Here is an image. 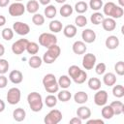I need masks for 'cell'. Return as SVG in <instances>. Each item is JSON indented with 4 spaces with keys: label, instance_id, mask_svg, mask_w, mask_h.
<instances>
[{
    "label": "cell",
    "instance_id": "obj_17",
    "mask_svg": "<svg viewBox=\"0 0 124 124\" xmlns=\"http://www.w3.org/2000/svg\"><path fill=\"white\" fill-rule=\"evenodd\" d=\"M101 24H102L104 30L108 31V32L113 31L116 28V21L114 18H111V17H105Z\"/></svg>",
    "mask_w": 124,
    "mask_h": 124
},
{
    "label": "cell",
    "instance_id": "obj_7",
    "mask_svg": "<svg viewBox=\"0 0 124 124\" xmlns=\"http://www.w3.org/2000/svg\"><path fill=\"white\" fill-rule=\"evenodd\" d=\"M7 101L10 105H16L19 103L20 98H21V92L19 90V88L17 87H12L8 90L7 93Z\"/></svg>",
    "mask_w": 124,
    "mask_h": 124
},
{
    "label": "cell",
    "instance_id": "obj_30",
    "mask_svg": "<svg viewBox=\"0 0 124 124\" xmlns=\"http://www.w3.org/2000/svg\"><path fill=\"white\" fill-rule=\"evenodd\" d=\"M104 18H105L104 14H102V13H100V12H95V13H93V14L91 15V16H90V21H91V23L94 24V25H99V24L102 23V21H103Z\"/></svg>",
    "mask_w": 124,
    "mask_h": 124
},
{
    "label": "cell",
    "instance_id": "obj_14",
    "mask_svg": "<svg viewBox=\"0 0 124 124\" xmlns=\"http://www.w3.org/2000/svg\"><path fill=\"white\" fill-rule=\"evenodd\" d=\"M119 44H120L119 39L115 35L108 36L106 39V42H105V45H106L107 48H108V49H116L119 46Z\"/></svg>",
    "mask_w": 124,
    "mask_h": 124
},
{
    "label": "cell",
    "instance_id": "obj_45",
    "mask_svg": "<svg viewBox=\"0 0 124 124\" xmlns=\"http://www.w3.org/2000/svg\"><path fill=\"white\" fill-rule=\"evenodd\" d=\"M94 67H95V72H96L97 75H100L101 76V75H104L106 73L107 66H106V64L104 62H100L97 65H95Z\"/></svg>",
    "mask_w": 124,
    "mask_h": 124
},
{
    "label": "cell",
    "instance_id": "obj_52",
    "mask_svg": "<svg viewBox=\"0 0 124 124\" xmlns=\"http://www.w3.org/2000/svg\"><path fill=\"white\" fill-rule=\"evenodd\" d=\"M5 23H6V17H5L4 16L0 15V27H1V26H4Z\"/></svg>",
    "mask_w": 124,
    "mask_h": 124
},
{
    "label": "cell",
    "instance_id": "obj_13",
    "mask_svg": "<svg viewBox=\"0 0 124 124\" xmlns=\"http://www.w3.org/2000/svg\"><path fill=\"white\" fill-rule=\"evenodd\" d=\"M81 39L86 44L94 43L95 40H96V33H95V31H93L90 28L84 29L82 31V33H81Z\"/></svg>",
    "mask_w": 124,
    "mask_h": 124
},
{
    "label": "cell",
    "instance_id": "obj_15",
    "mask_svg": "<svg viewBox=\"0 0 124 124\" xmlns=\"http://www.w3.org/2000/svg\"><path fill=\"white\" fill-rule=\"evenodd\" d=\"M72 49H73L74 53H76L78 55H81V54H84L86 52L87 47H86V45L83 41H76L73 44Z\"/></svg>",
    "mask_w": 124,
    "mask_h": 124
},
{
    "label": "cell",
    "instance_id": "obj_36",
    "mask_svg": "<svg viewBox=\"0 0 124 124\" xmlns=\"http://www.w3.org/2000/svg\"><path fill=\"white\" fill-rule=\"evenodd\" d=\"M80 72H81V69H80L78 66H77V65H72V66H70L69 69H68V75H69V77H70L72 79L76 78L79 75Z\"/></svg>",
    "mask_w": 124,
    "mask_h": 124
},
{
    "label": "cell",
    "instance_id": "obj_25",
    "mask_svg": "<svg viewBox=\"0 0 124 124\" xmlns=\"http://www.w3.org/2000/svg\"><path fill=\"white\" fill-rule=\"evenodd\" d=\"M42 63H43V59L40 57V56H38V55H32L30 58H29V60H28V64H29V66L31 67V68H33V69H37V68H40L41 66H42Z\"/></svg>",
    "mask_w": 124,
    "mask_h": 124
},
{
    "label": "cell",
    "instance_id": "obj_10",
    "mask_svg": "<svg viewBox=\"0 0 124 124\" xmlns=\"http://www.w3.org/2000/svg\"><path fill=\"white\" fill-rule=\"evenodd\" d=\"M13 30L20 36H25L30 32V26L25 22L16 21L13 24Z\"/></svg>",
    "mask_w": 124,
    "mask_h": 124
},
{
    "label": "cell",
    "instance_id": "obj_8",
    "mask_svg": "<svg viewBox=\"0 0 124 124\" xmlns=\"http://www.w3.org/2000/svg\"><path fill=\"white\" fill-rule=\"evenodd\" d=\"M25 6L21 2H14L8 8V12L12 16H20L25 13Z\"/></svg>",
    "mask_w": 124,
    "mask_h": 124
},
{
    "label": "cell",
    "instance_id": "obj_32",
    "mask_svg": "<svg viewBox=\"0 0 124 124\" xmlns=\"http://www.w3.org/2000/svg\"><path fill=\"white\" fill-rule=\"evenodd\" d=\"M88 87L91 89V90H94V91H97L99 89H101V80L98 78H91L88 79Z\"/></svg>",
    "mask_w": 124,
    "mask_h": 124
},
{
    "label": "cell",
    "instance_id": "obj_19",
    "mask_svg": "<svg viewBox=\"0 0 124 124\" xmlns=\"http://www.w3.org/2000/svg\"><path fill=\"white\" fill-rule=\"evenodd\" d=\"M103 82L105 83V85H107L108 87L113 86L116 83V76L110 72L106 73V74H104V77H103Z\"/></svg>",
    "mask_w": 124,
    "mask_h": 124
},
{
    "label": "cell",
    "instance_id": "obj_12",
    "mask_svg": "<svg viewBox=\"0 0 124 124\" xmlns=\"http://www.w3.org/2000/svg\"><path fill=\"white\" fill-rule=\"evenodd\" d=\"M97 58L93 53H85L82 58V67L85 70H92L96 65Z\"/></svg>",
    "mask_w": 124,
    "mask_h": 124
},
{
    "label": "cell",
    "instance_id": "obj_33",
    "mask_svg": "<svg viewBox=\"0 0 124 124\" xmlns=\"http://www.w3.org/2000/svg\"><path fill=\"white\" fill-rule=\"evenodd\" d=\"M87 10H88V4L84 1H78L75 5V11L79 15L86 13Z\"/></svg>",
    "mask_w": 124,
    "mask_h": 124
},
{
    "label": "cell",
    "instance_id": "obj_53",
    "mask_svg": "<svg viewBox=\"0 0 124 124\" xmlns=\"http://www.w3.org/2000/svg\"><path fill=\"white\" fill-rule=\"evenodd\" d=\"M4 53H5V46L2 44H0V57L3 56Z\"/></svg>",
    "mask_w": 124,
    "mask_h": 124
},
{
    "label": "cell",
    "instance_id": "obj_57",
    "mask_svg": "<svg viewBox=\"0 0 124 124\" xmlns=\"http://www.w3.org/2000/svg\"><path fill=\"white\" fill-rule=\"evenodd\" d=\"M15 1H16V2H21L22 0H15Z\"/></svg>",
    "mask_w": 124,
    "mask_h": 124
},
{
    "label": "cell",
    "instance_id": "obj_2",
    "mask_svg": "<svg viewBox=\"0 0 124 124\" xmlns=\"http://www.w3.org/2000/svg\"><path fill=\"white\" fill-rule=\"evenodd\" d=\"M27 103L29 105V108H31L32 111L34 112H39L42 110L44 103H43V98L42 95L38 92H31L27 96Z\"/></svg>",
    "mask_w": 124,
    "mask_h": 124
},
{
    "label": "cell",
    "instance_id": "obj_18",
    "mask_svg": "<svg viewBox=\"0 0 124 124\" xmlns=\"http://www.w3.org/2000/svg\"><path fill=\"white\" fill-rule=\"evenodd\" d=\"M9 79L14 84H18V83H21L22 82V80H23V75L18 70H13L9 74Z\"/></svg>",
    "mask_w": 124,
    "mask_h": 124
},
{
    "label": "cell",
    "instance_id": "obj_55",
    "mask_svg": "<svg viewBox=\"0 0 124 124\" xmlns=\"http://www.w3.org/2000/svg\"><path fill=\"white\" fill-rule=\"evenodd\" d=\"M118 6H120V7H124V0H118Z\"/></svg>",
    "mask_w": 124,
    "mask_h": 124
},
{
    "label": "cell",
    "instance_id": "obj_21",
    "mask_svg": "<svg viewBox=\"0 0 124 124\" xmlns=\"http://www.w3.org/2000/svg\"><path fill=\"white\" fill-rule=\"evenodd\" d=\"M74 100L77 104L83 105L88 101V94L84 91H78L74 95Z\"/></svg>",
    "mask_w": 124,
    "mask_h": 124
},
{
    "label": "cell",
    "instance_id": "obj_51",
    "mask_svg": "<svg viewBox=\"0 0 124 124\" xmlns=\"http://www.w3.org/2000/svg\"><path fill=\"white\" fill-rule=\"evenodd\" d=\"M5 108H6V104H5V102H4L2 99H0V112H3L4 109H5Z\"/></svg>",
    "mask_w": 124,
    "mask_h": 124
},
{
    "label": "cell",
    "instance_id": "obj_43",
    "mask_svg": "<svg viewBox=\"0 0 124 124\" xmlns=\"http://www.w3.org/2000/svg\"><path fill=\"white\" fill-rule=\"evenodd\" d=\"M9 67V62L4 58H0V75H5L8 72Z\"/></svg>",
    "mask_w": 124,
    "mask_h": 124
},
{
    "label": "cell",
    "instance_id": "obj_20",
    "mask_svg": "<svg viewBox=\"0 0 124 124\" xmlns=\"http://www.w3.org/2000/svg\"><path fill=\"white\" fill-rule=\"evenodd\" d=\"M113 110L114 115H120L124 112V105L121 101H113L109 105Z\"/></svg>",
    "mask_w": 124,
    "mask_h": 124
},
{
    "label": "cell",
    "instance_id": "obj_26",
    "mask_svg": "<svg viewBox=\"0 0 124 124\" xmlns=\"http://www.w3.org/2000/svg\"><path fill=\"white\" fill-rule=\"evenodd\" d=\"M44 14H45V16L46 18H49V19H52L54 18V16H56L57 14V10L55 8V6L53 5H46V7L45 8L44 10Z\"/></svg>",
    "mask_w": 124,
    "mask_h": 124
},
{
    "label": "cell",
    "instance_id": "obj_27",
    "mask_svg": "<svg viewBox=\"0 0 124 124\" xmlns=\"http://www.w3.org/2000/svg\"><path fill=\"white\" fill-rule=\"evenodd\" d=\"M48 28L49 30L54 34V33H59L60 31H62L63 29V25L61 23V21L57 20V19H54V20H51L48 24Z\"/></svg>",
    "mask_w": 124,
    "mask_h": 124
},
{
    "label": "cell",
    "instance_id": "obj_31",
    "mask_svg": "<svg viewBox=\"0 0 124 124\" xmlns=\"http://www.w3.org/2000/svg\"><path fill=\"white\" fill-rule=\"evenodd\" d=\"M101 114H102L104 119H111L112 116H114L113 110H112V108L109 105L108 106H107V105L103 106V108L101 110Z\"/></svg>",
    "mask_w": 124,
    "mask_h": 124
},
{
    "label": "cell",
    "instance_id": "obj_44",
    "mask_svg": "<svg viewBox=\"0 0 124 124\" xmlns=\"http://www.w3.org/2000/svg\"><path fill=\"white\" fill-rule=\"evenodd\" d=\"M86 79H87V74H86L85 71L81 70V72L79 73V75H78L76 78H74L73 80H74L76 83H78V84H81V83L85 82Z\"/></svg>",
    "mask_w": 124,
    "mask_h": 124
},
{
    "label": "cell",
    "instance_id": "obj_48",
    "mask_svg": "<svg viewBox=\"0 0 124 124\" xmlns=\"http://www.w3.org/2000/svg\"><path fill=\"white\" fill-rule=\"evenodd\" d=\"M87 124H105L104 120L102 119H87Z\"/></svg>",
    "mask_w": 124,
    "mask_h": 124
},
{
    "label": "cell",
    "instance_id": "obj_16",
    "mask_svg": "<svg viewBox=\"0 0 124 124\" xmlns=\"http://www.w3.org/2000/svg\"><path fill=\"white\" fill-rule=\"evenodd\" d=\"M77 116L81 120H87L91 117V110L86 106H80L77 109Z\"/></svg>",
    "mask_w": 124,
    "mask_h": 124
},
{
    "label": "cell",
    "instance_id": "obj_50",
    "mask_svg": "<svg viewBox=\"0 0 124 124\" xmlns=\"http://www.w3.org/2000/svg\"><path fill=\"white\" fill-rule=\"evenodd\" d=\"M10 3V0H0V7L4 8V7H7Z\"/></svg>",
    "mask_w": 124,
    "mask_h": 124
},
{
    "label": "cell",
    "instance_id": "obj_4",
    "mask_svg": "<svg viewBox=\"0 0 124 124\" xmlns=\"http://www.w3.org/2000/svg\"><path fill=\"white\" fill-rule=\"evenodd\" d=\"M43 85L47 93H56L59 90V85L57 82V79L53 74H46L43 78Z\"/></svg>",
    "mask_w": 124,
    "mask_h": 124
},
{
    "label": "cell",
    "instance_id": "obj_34",
    "mask_svg": "<svg viewBox=\"0 0 124 124\" xmlns=\"http://www.w3.org/2000/svg\"><path fill=\"white\" fill-rule=\"evenodd\" d=\"M71 98H72V94L67 89H63V90L59 91L57 94V99L61 102H68Z\"/></svg>",
    "mask_w": 124,
    "mask_h": 124
},
{
    "label": "cell",
    "instance_id": "obj_38",
    "mask_svg": "<svg viewBox=\"0 0 124 124\" xmlns=\"http://www.w3.org/2000/svg\"><path fill=\"white\" fill-rule=\"evenodd\" d=\"M26 51L32 55L37 54L39 52V45L35 42H29L27 46H26Z\"/></svg>",
    "mask_w": 124,
    "mask_h": 124
},
{
    "label": "cell",
    "instance_id": "obj_28",
    "mask_svg": "<svg viewBox=\"0 0 124 124\" xmlns=\"http://www.w3.org/2000/svg\"><path fill=\"white\" fill-rule=\"evenodd\" d=\"M25 9L29 14H36L39 11V2L36 0L28 1L25 6Z\"/></svg>",
    "mask_w": 124,
    "mask_h": 124
},
{
    "label": "cell",
    "instance_id": "obj_56",
    "mask_svg": "<svg viewBox=\"0 0 124 124\" xmlns=\"http://www.w3.org/2000/svg\"><path fill=\"white\" fill-rule=\"evenodd\" d=\"M67 0H55V2L56 3H58V4H63V3H65Z\"/></svg>",
    "mask_w": 124,
    "mask_h": 124
},
{
    "label": "cell",
    "instance_id": "obj_40",
    "mask_svg": "<svg viewBox=\"0 0 124 124\" xmlns=\"http://www.w3.org/2000/svg\"><path fill=\"white\" fill-rule=\"evenodd\" d=\"M32 22L37 26H41V25H43L45 23V16L43 15H41V14L36 13L32 16Z\"/></svg>",
    "mask_w": 124,
    "mask_h": 124
},
{
    "label": "cell",
    "instance_id": "obj_35",
    "mask_svg": "<svg viewBox=\"0 0 124 124\" xmlns=\"http://www.w3.org/2000/svg\"><path fill=\"white\" fill-rule=\"evenodd\" d=\"M57 101H58V99H57L56 96H54L53 94H49V95H47V96L46 97V99H45V104H46V106L48 107V108H54V107L57 105Z\"/></svg>",
    "mask_w": 124,
    "mask_h": 124
},
{
    "label": "cell",
    "instance_id": "obj_42",
    "mask_svg": "<svg viewBox=\"0 0 124 124\" xmlns=\"http://www.w3.org/2000/svg\"><path fill=\"white\" fill-rule=\"evenodd\" d=\"M75 23L77 27H84L87 24V18L84 16L79 15L75 18Z\"/></svg>",
    "mask_w": 124,
    "mask_h": 124
},
{
    "label": "cell",
    "instance_id": "obj_24",
    "mask_svg": "<svg viewBox=\"0 0 124 124\" xmlns=\"http://www.w3.org/2000/svg\"><path fill=\"white\" fill-rule=\"evenodd\" d=\"M26 116V111L22 108H17L13 111V118L16 122H21L25 119Z\"/></svg>",
    "mask_w": 124,
    "mask_h": 124
},
{
    "label": "cell",
    "instance_id": "obj_22",
    "mask_svg": "<svg viewBox=\"0 0 124 124\" xmlns=\"http://www.w3.org/2000/svg\"><path fill=\"white\" fill-rule=\"evenodd\" d=\"M63 34L67 38H74L77 35V26L74 24H68L63 28Z\"/></svg>",
    "mask_w": 124,
    "mask_h": 124
},
{
    "label": "cell",
    "instance_id": "obj_3",
    "mask_svg": "<svg viewBox=\"0 0 124 124\" xmlns=\"http://www.w3.org/2000/svg\"><path fill=\"white\" fill-rule=\"evenodd\" d=\"M61 53V48L60 46L55 44L50 46L49 47H47L46 51L44 53L43 55V62H45L46 64H52L59 56Z\"/></svg>",
    "mask_w": 124,
    "mask_h": 124
},
{
    "label": "cell",
    "instance_id": "obj_49",
    "mask_svg": "<svg viewBox=\"0 0 124 124\" xmlns=\"http://www.w3.org/2000/svg\"><path fill=\"white\" fill-rule=\"evenodd\" d=\"M81 122H82V120L78 116L73 117L72 119H70V123L71 124H81Z\"/></svg>",
    "mask_w": 124,
    "mask_h": 124
},
{
    "label": "cell",
    "instance_id": "obj_54",
    "mask_svg": "<svg viewBox=\"0 0 124 124\" xmlns=\"http://www.w3.org/2000/svg\"><path fill=\"white\" fill-rule=\"evenodd\" d=\"M50 1H51V0H39L40 4H42V5H44V6L48 5V4L50 3Z\"/></svg>",
    "mask_w": 124,
    "mask_h": 124
},
{
    "label": "cell",
    "instance_id": "obj_47",
    "mask_svg": "<svg viewBox=\"0 0 124 124\" xmlns=\"http://www.w3.org/2000/svg\"><path fill=\"white\" fill-rule=\"evenodd\" d=\"M8 84V78L4 75H0V88H5Z\"/></svg>",
    "mask_w": 124,
    "mask_h": 124
},
{
    "label": "cell",
    "instance_id": "obj_39",
    "mask_svg": "<svg viewBox=\"0 0 124 124\" xmlns=\"http://www.w3.org/2000/svg\"><path fill=\"white\" fill-rule=\"evenodd\" d=\"M1 36L5 41H11L14 38V30L12 28H4L1 32Z\"/></svg>",
    "mask_w": 124,
    "mask_h": 124
},
{
    "label": "cell",
    "instance_id": "obj_23",
    "mask_svg": "<svg viewBox=\"0 0 124 124\" xmlns=\"http://www.w3.org/2000/svg\"><path fill=\"white\" fill-rule=\"evenodd\" d=\"M57 82H58L59 87H61L62 89H68V88L71 86L72 80H71V78H70L69 76L63 75V76H61V77L58 78Z\"/></svg>",
    "mask_w": 124,
    "mask_h": 124
},
{
    "label": "cell",
    "instance_id": "obj_41",
    "mask_svg": "<svg viewBox=\"0 0 124 124\" xmlns=\"http://www.w3.org/2000/svg\"><path fill=\"white\" fill-rule=\"evenodd\" d=\"M103 0H90L89 1V8L92 9L93 11L98 12L103 8Z\"/></svg>",
    "mask_w": 124,
    "mask_h": 124
},
{
    "label": "cell",
    "instance_id": "obj_6",
    "mask_svg": "<svg viewBox=\"0 0 124 124\" xmlns=\"http://www.w3.org/2000/svg\"><path fill=\"white\" fill-rule=\"evenodd\" d=\"M62 112L59 109H51L48 113L46 114L44 122L46 124H58L62 120Z\"/></svg>",
    "mask_w": 124,
    "mask_h": 124
},
{
    "label": "cell",
    "instance_id": "obj_37",
    "mask_svg": "<svg viewBox=\"0 0 124 124\" xmlns=\"http://www.w3.org/2000/svg\"><path fill=\"white\" fill-rule=\"evenodd\" d=\"M112 95L116 98H122L124 96V86L121 84H114L112 87Z\"/></svg>",
    "mask_w": 124,
    "mask_h": 124
},
{
    "label": "cell",
    "instance_id": "obj_1",
    "mask_svg": "<svg viewBox=\"0 0 124 124\" xmlns=\"http://www.w3.org/2000/svg\"><path fill=\"white\" fill-rule=\"evenodd\" d=\"M103 12L105 16H108V17H111L114 19L122 17L124 14L123 8L118 5H115L113 2H108L103 5Z\"/></svg>",
    "mask_w": 124,
    "mask_h": 124
},
{
    "label": "cell",
    "instance_id": "obj_11",
    "mask_svg": "<svg viewBox=\"0 0 124 124\" xmlns=\"http://www.w3.org/2000/svg\"><path fill=\"white\" fill-rule=\"evenodd\" d=\"M108 94L106 90L99 89V90H97V92L94 95V103H95V105H97L99 107L105 106L108 102Z\"/></svg>",
    "mask_w": 124,
    "mask_h": 124
},
{
    "label": "cell",
    "instance_id": "obj_46",
    "mask_svg": "<svg viewBox=\"0 0 124 124\" xmlns=\"http://www.w3.org/2000/svg\"><path fill=\"white\" fill-rule=\"evenodd\" d=\"M114 71L118 76H123L124 75V62L123 61H118L114 65Z\"/></svg>",
    "mask_w": 124,
    "mask_h": 124
},
{
    "label": "cell",
    "instance_id": "obj_5",
    "mask_svg": "<svg viewBox=\"0 0 124 124\" xmlns=\"http://www.w3.org/2000/svg\"><path fill=\"white\" fill-rule=\"evenodd\" d=\"M39 44L42 46L45 47H49L52 45L57 44V37L53 34V33H42L39 36Z\"/></svg>",
    "mask_w": 124,
    "mask_h": 124
},
{
    "label": "cell",
    "instance_id": "obj_9",
    "mask_svg": "<svg viewBox=\"0 0 124 124\" xmlns=\"http://www.w3.org/2000/svg\"><path fill=\"white\" fill-rule=\"evenodd\" d=\"M29 41L27 39H19L12 45V51L16 55H20L26 50V46Z\"/></svg>",
    "mask_w": 124,
    "mask_h": 124
},
{
    "label": "cell",
    "instance_id": "obj_29",
    "mask_svg": "<svg viewBox=\"0 0 124 124\" xmlns=\"http://www.w3.org/2000/svg\"><path fill=\"white\" fill-rule=\"evenodd\" d=\"M74 12V8L70 5V4H63L62 7L59 10V13L61 15V16L63 17H68L70 16Z\"/></svg>",
    "mask_w": 124,
    "mask_h": 124
}]
</instances>
